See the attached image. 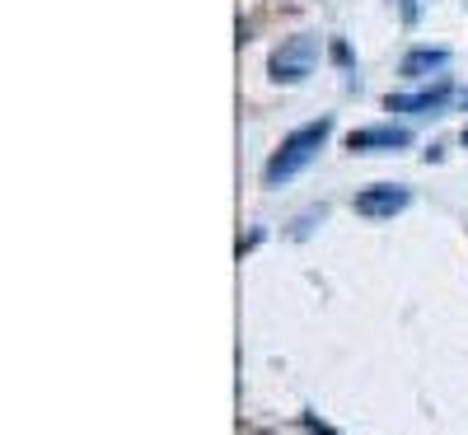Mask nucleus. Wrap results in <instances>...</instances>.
<instances>
[{"mask_svg": "<svg viewBox=\"0 0 468 435\" xmlns=\"http://www.w3.org/2000/svg\"><path fill=\"white\" fill-rule=\"evenodd\" d=\"M464 145H468V127H464Z\"/></svg>", "mask_w": 468, "mask_h": 435, "instance_id": "11", "label": "nucleus"}, {"mask_svg": "<svg viewBox=\"0 0 468 435\" xmlns=\"http://www.w3.org/2000/svg\"><path fill=\"white\" fill-rule=\"evenodd\" d=\"M332 57H338V66H347V71H351V52H347V43H332Z\"/></svg>", "mask_w": 468, "mask_h": 435, "instance_id": "10", "label": "nucleus"}, {"mask_svg": "<svg viewBox=\"0 0 468 435\" xmlns=\"http://www.w3.org/2000/svg\"><path fill=\"white\" fill-rule=\"evenodd\" d=\"M394 5H398V14H403V24L422 19V0H394Z\"/></svg>", "mask_w": 468, "mask_h": 435, "instance_id": "9", "label": "nucleus"}, {"mask_svg": "<svg viewBox=\"0 0 468 435\" xmlns=\"http://www.w3.org/2000/svg\"><path fill=\"white\" fill-rule=\"evenodd\" d=\"M324 215H328L324 206H319V211H305V215H300V221H295V229H291V239H305V234H309V225H314V221H324Z\"/></svg>", "mask_w": 468, "mask_h": 435, "instance_id": "7", "label": "nucleus"}, {"mask_svg": "<svg viewBox=\"0 0 468 435\" xmlns=\"http://www.w3.org/2000/svg\"><path fill=\"white\" fill-rule=\"evenodd\" d=\"M449 66V52L445 47H412V52L403 57V66H398V75L403 80H426V75H436Z\"/></svg>", "mask_w": 468, "mask_h": 435, "instance_id": "6", "label": "nucleus"}, {"mask_svg": "<svg viewBox=\"0 0 468 435\" xmlns=\"http://www.w3.org/2000/svg\"><path fill=\"white\" fill-rule=\"evenodd\" d=\"M356 215H365V221H394L398 211L412 206V188H403V183H375V188L356 192Z\"/></svg>", "mask_w": 468, "mask_h": 435, "instance_id": "3", "label": "nucleus"}, {"mask_svg": "<svg viewBox=\"0 0 468 435\" xmlns=\"http://www.w3.org/2000/svg\"><path fill=\"white\" fill-rule=\"evenodd\" d=\"M328 136H332V117H319V122H309V127L291 131V136L281 141L277 155L267 159L262 183H267V188H281V183H291L300 169H309V164L319 159V150H324Z\"/></svg>", "mask_w": 468, "mask_h": 435, "instance_id": "1", "label": "nucleus"}, {"mask_svg": "<svg viewBox=\"0 0 468 435\" xmlns=\"http://www.w3.org/2000/svg\"><path fill=\"white\" fill-rule=\"evenodd\" d=\"M464 104H468V94H464Z\"/></svg>", "mask_w": 468, "mask_h": 435, "instance_id": "12", "label": "nucleus"}, {"mask_svg": "<svg viewBox=\"0 0 468 435\" xmlns=\"http://www.w3.org/2000/svg\"><path fill=\"white\" fill-rule=\"evenodd\" d=\"M412 141L408 127H361L347 136V150L351 155H384V150H403Z\"/></svg>", "mask_w": 468, "mask_h": 435, "instance_id": "4", "label": "nucleus"}, {"mask_svg": "<svg viewBox=\"0 0 468 435\" xmlns=\"http://www.w3.org/2000/svg\"><path fill=\"white\" fill-rule=\"evenodd\" d=\"M300 426H305L309 435H342V431H332L328 422H319V416H314V412H305V416H300Z\"/></svg>", "mask_w": 468, "mask_h": 435, "instance_id": "8", "label": "nucleus"}, {"mask_svg": "<svg viewBox=\"0 0 468 435\" xmlns=\"http://www.w3.org/2000/svg\"><path fill=\"white\" fill-rule=\"evenodd\" d=\"M314 61H319V38L314 33H295L272 52V80L277 85H305Z\"/></svg>", "mask_w": 468, "mask_h": 435, "instance_id": "2", "label": "nucleus"}, {"mask_svg": "<svg viewBox=\"0 0 468 435\" xmlns=\"http://www.w3.org/2000/svg\"><path fill=\"white\" fill-rule=\"evenodd\" d=\"M449 94H455V85L441 75L436 80V89H422V94H389L384 98V108L389 113H417V117H426V113H441L449 104Z\"/></svg>", "mask_w": 468, "mask_h": 435, "instance_id": "5", "label": "nucleus"}]
</instances>
